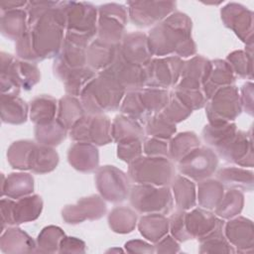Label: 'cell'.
Masks as SVG:
<instances>
[{"instance_id":"cell-1","label":"cell","mask_w":254,"mask_h":254,"mask_svg":"<svg viewBox=\"0 0 254 254\" xmlns=\"http://www.w3.org/2000/svg\"><path fill=\"white\" fill-rule=\"evenodd\" d=\"M28 30L16 42V54L23 61L36 63L61 52L64 42L65 15L64 2H28Z\"/></svg>"},{"instance_id":"cell-2","label":"cell","mask_w":254,"mask_h":254,"mask_svg":"<svg viewBox=\"0 0 254 254\" xmlns=\"http://www.w3.org/2000/svg\"><path fill=\"white\" fill-rule=\"evenodd\" d=\"M191 20L182 12H173L149 33V46L153 56L189 58L195 54L191 38Z\"/></svg>"},{"instance_id":"cell-3","label":"cell","mask_w":254,"mask_h":254,"mask_svg":"<svg viewBox=\"0 0 254 254\" xmlns=\"http://www.w3.org/2000/svg\"><path fill=\"white\" fill-rule=\"evenodd\" d=\"M126 90L110 75L98 73L84 88L80 102L88 114H103L118 109Z\"/></svg>"},{"instance_id":"cell-4","label":"cell","mask_w":254,"mask_h":254,"mask_svg":"<svg viewBox=\"0 0 254 254\" xmlns=\"http://www.w3.org/2000/svg\"><path fill=\"white\" fill-rule=\"evenodd\" d=\"M64 40L87 49L97 34V9L87 2L64 1Z\"/></svg>"},{"instance_id":"cell-5","label":"cell","mask_w":254,"mask_h":254,"mask_svg":"<svg viewBox=\"0 0 254 254\" xmlns=\"http://www.w3.org/2000/svg\"><path fill=\"white\" fill-rule=\"evenodd\" d=\"M41 78L35 63L18 61L4 52L1 53V91L2 94L19 95L20 90H30Z\"/></svg>"},{"instance_id":"cell-6","label":"cell","mask_w":254,"mask_h":254,"mask_svg":"<svg viewBox=\"0 0 254 254\" xmlns=\"http://www.w3.org/2000/svg\"><path fill=\"white\" fill-rule=\"evenodd\" d=\"M128 176L139 185L168 187L176 177V169L169 157L141 156L129 164Z\"/></svg>"},{"instance_id":"cell-7","label":"cell","mask_w":254,"mask_h":254,"mask_svg":"<svg viewBox=\"0 0 254 254\" xmlns=\"http://www.w3.org/2000/svg\"><path fill=\"white\" fill-rule=\"evenodd\" d=\"M132 207L140 213L168 214L174 207V198L168 187L135 185L130 189Z\"/></svg>"},{"instance_id":"cell-8","label":"cell","mask_w":254,"mask_h":254,"mask_svg":"<svg viewBox=\"0 0 254 254\" xmlns=\"http://www.w3.org/2000/svg\"><path fill=\"white\" fill-rule=\"evenodd\" d=\"M111 121L104 114H84L70 129L69 137L75 142L103 146L110 143Z\"/></svg>"},{"instance_id":"cell-9","label":"cell","mask_w":254,"mask_h":254,"mask_svg":"<svg viewBox=\"0 0 254 254\" xmlns=\"http://www.w3.org/2000/svg\"><path fill=\"white\" fill-rule=\"evenodd\" d=\"M242 110L239 92L236 86L219 88L206 104L208 124L220 125L233 121Z\"/></svg>"},{"instance_id":"cell-10","label":"cell","mask_w":254,"mask_h":254,"mask_svg":"<svg viewBox=\"0 0 254 254\" xmlns=\"http://www.w3.org/2000/svg\"><path fill=\"white\" fill-rule=\"evenodd\" d=\"M2 231L5 225H15L37 219L43 209V200L38 194L27 195L19 199L2 197L1 203Z\"/></svg>"},{"instance_id":"cell-11","label":"cell","mask_w":254,"mask_h":254,"mask_svg":"<svg viewBox=\"0 0 254 254\" xmlns=\"http://www.w3.org/2000/svg\"><path fill=\"white\" fill-rule=\"evenodd\" d=\"M98 39L113 45H119L124 37L127 22V9L117 3L100 5L97 9Z\"/></svg>"},{"instance_id":"cell-12","label":"cell","mask_w":254,"mask_h":254,"mask_svg":"<svg viewBox=\"0 0 254 254\" xmlns=\"http://www.w3.org/2000/svg\"><path fill=\"white\" fill-rule=\"evenodd\" d=\"M185 62L176 56L152 59L145 65L146 86L167 89L175 86L182 75Z\"/></svg>"},{"instance_id":"cell-13","label":"cell","mask_w":254,"mask_h":254,"mask_svg":"<svg viewBox=\"0 0 254 254\" xmlns=\"http://www.w3.org/2000/svg\"><path fill=\"white\" fill-rule=\"evenodd\" d=\"M218 165L217 155L206 147H197L178 162L180 173L196 182L210 178Z\"/></svg>"},{"instance_id":"cell-14","label":"cell","mask_w":254,"mask_h":254,"mask_svg":"<svg viewBox=\"0 0 254 254\" xmlns=\"http://www.w3.org/2000/svg\"><path fill=\"white\" fill-rule=\"evenodd\" d=\"M97 190L101 196L111 202H121L129 196L128 177L114 166H103L95 176Z\"/></svg>"},{"instance_id":"cell-15","label":"cell","mask_w":254,"mask_h":254,"mask_svg":"<svg viewBox=\"0 0 254 254\" xmlns=\"http://www.w3.org/2000/svg\"><path fill=\"white\" fill-rule=\"evenodd\" d=\"M216 153L226 162L240 167H253V149L251 136L241 130H236L216 147Z\"/></svg>"},{"instance_id":"cell-16","label":"cell","mask_w":254,"mask_h":254,"mask_svg":"<svg viewBox=\"0 0 254 254\" xmlns=\"http://www.w3.org/2000/svg\"><path fill=\"white\" fill-rule=\"evenodd\" d=\"M127 6L132 23L144 28L158 25L165 20L174 12L176 3L170 1H129Z\"/></svg>"},{"instance_id":"cell-17","label":"cell","mask_w":254,"mask_h":254,"mask_svg":"<svg viewBox=\"0 0 254 254\" xmlns=\"http://www.w3.org/2000/svg\"><path fill=\"white\" fill-rule=\"evenodd\" d=\"M101 73L113 77L127 91L138 90L146 86L145 66L126 61L119 52L113 64Z\"/></svg>"},{"instance_id":"cell-18","label":"cell","mask_w":254,"mask_h":254,"mask_svg":"<svg viewBox=\"0 0 254 254\" xmlns=\"http://www.w3.org/2000/svg\"><path fill=\"white\" fill-rule=\"evenodd\" d=\"M221 20L242 42L252 45L253 14L250 10L241 4L228 3L221 9Z\"/></svg>"},{"instance_id":"cell-19","label":"cell","mask_w":254,"mask_h":254,"mask_svg":"<svg viewBox=\"0 0 254 254\" xmlns=\"http://www.w3.org/2000/svg\"><path fill=\"white\" fill-rule=\"evenodd\" d=\"M105 212L106 204L103 199L97 194H92L87 197H82L75 204L65 206L62 214L66 223L76 224L86 219H99Z\"/></svg>"},{"instance_id":"cell-20","label":"cell","mask_w":254,"mask_h":254,"mask_svg":"<svg viewBox=\"0 0 254 254\" xmlns=\"http://www.w3.org/2000/svg\"><path fill=\"white\" fill-rule=\"evenodd\" d=\"M118 52L126 61L143 66L147 65L153 57L148 36L141 32L124 35L119 44Z\"/></svg>"},{"instance_id":"cell-21","label":"cell","mask_w":254,"mask_h":254,"mask_svg":"<svg viewBox=\"0 0 254 254\" xmlns=\"http://www.w3.org/2000/svg\"><path fill=\"white\" fill-rule=\"evenodd\" d=\"M211 62L201 56H194L185 62L181 78L175 88L201 90L203 83L209 76Z\"/></svg>"},{"instance_id":"cell-22","label":"cell","mask_w":254,"mask_h":254,"mask_svg":"<svg viewBox=\"0 0 254 254\" xmlns=\"http://www.w3.org/2000/svg\"><path fill=\"white\" fill-rule=\"evenodd\" d=\"M86 65V49L64 40L63 48L54 62L55 74L62 80L69 71Z\"/></svg>"},{"instance_id":"cell-23","label":"cell","mask_w":254,"mask_h":254,"mask_svg":"<svg viewBox=\"0 0 254 254\" xmlns=\"http://www.w3.org/2000/svg\"><path fill=\"white\" fill-rule=\"evenodd\" d=\"M224 235L229 243L237 248V252L253 251L252 221L239 216L229 220L223 227Z\"/></svg>"},{"instance_id":"cell-24","label":"cell","mask_w":254,"mask_h":254,"mask_svg":"<svg viewBox=\"0 0 254 254\" xmlns=\"http://www.w3.org/2000/svg\"><path fill=\"white\" fill-rule=\"evenodd\" d=\"M118 47L98 38L93 40L86 49L87 66L98 73L107 69L117 56Z\"/></svg>"},{"instance_id":"cell-25","label":"cell","mask_w":254,"mask_h":254,"mask_svg":"<svg viewBox=\"0 0 254 254\" xmlns=\"http://www.w3.org/2000/svg\"><path fill=\"white\" fill-rule=\"evenodd\" d=\"M67 160L72 168L79 172H93L99 164L98 150L95 145L75 142L68 149Z\"/></svg>"},{"instance_id":"cell-26","label":"cell","mask_w":254,"mask_h":254,"mask_svg":"<svg viewBox=\"0 0 254 254\" xmlns=\"http://www.w3.org/2000/svg\"><path fill=\"white\" fill-rule=\"evenodd\" d=\"M219 220L220 218L202 207L194 208L190 212H186L185 215L186 228L191 239L199 240L206 236L217 226Z\"/></svg>"},{"instance_id":"cell-27","label":"cell","mask_w":254,"mask_h":254,"mask_svg":"<svg viewBox=\"0 0 254 254\" xmlns=\"http://www.w3.org/2000/svg\"><path fill=\"white\" fill-rule=\"evenodd\" d=\"M233 82L234 73L228 63L222 60H215L211 62L209 76L203 83L201 90L206 100H209L219 88L232 85Z\"/></svg>"},{"instance_id":"cell-28","label":"cell","mask_w":254,"mask_h":254,"mask_svg":"<svg viewBox=\"0 0 254 254\" xmlns=\"http://www.w3.org/2000/svg\"><path fill=\"white\" fill-rule=\"evenodd\" d=\"M34 190V179L27 173H12L2 176L1 195L13 199L30 195Z\"/></svg>"},{"instance_id":"cell-29","label":"cell","mask_w":254,"mask_h":254,"mask_svg":"<svg viewBox=\"0 0 254 254\" xmlns=\"http://www.w3.org/2000/svg\"><path fill=\"white\" fill-rule=\"evenodd\" d=\"M0 248L4 253H30L36 252V243L22 229L10 227L2 232Z\"/></svg>"},{"instance_id":"cell-30","label":"cell","mask_w":254,"mask_h":254,"mask_svg":"<svg viewBox=\"0 0 254 254\" xmlns=\"http://www.w3.org/2000/svg\"><path fill=\"white\" fill-rule=\"evenodd\" d=\"M28 28V14L26 10L18 8L2 12L1 32L6 38L17 42L25 35Z\"/></svg>"},{"instance_id":"cell-31","label":"cell","mask_w":254,"mask_h":254,"mask_svg":"<svg viewBox=\"0 0 254 254\" xmlns=\"http://www.w3.org/2000/svg\"><path fill=\"white\" fill-rule=\"evenodd\" d=\"M139 100L143 112L147 118L159 114L170 100V92L167 89L157 87H143L138 90Z\"/></svg>"},{"instance_id":"cell-32","label":"cell","mask_w":254,"mask_h":254,"mask_svg":"<svg viewBox=\"0 0 254 254\" xmlns=\"http://www.w3.org/2000/svg\"><path fill=\"white\" fill-rule=\"evenodd\" d=\"M217 180L225 187L251 191L253 190V173L240 167H227L220 169L216 174Z\"/></svg>"},{"instance_id":"cell-33","label":"cell","mask_w":254,"mask_h":254,"mask_svg":"<svg viewBox=\"0 0 254 254\" xmlns=\"http://www.w3.org/2000/svg\"><path fill=\"white\" fill-rule=\"evenodd\" d=\"M145 130L141 123L124 114L117 115L111 125L112 139L117 143L144 139Z\"/></svg>"},{"instance_id":"cell-34","label":"cell","mask_w":254,"mask_h":254,"mask_svg":"<svg viewBox=\"0 0 254 254\" xmlns=\"http://www.w3.org/2000/svg\"><path fill=\"white\" fill-rule=\"evenodd\" d=\"M28 105L19 95L1 94V119L3 123L19 125L25 123Z\"/></svg>"},{"instance_id":"cell-35","label":"cell","mask_w":254,"mask_h":254,"mask_svg":"<svg viewBox=\"0 0 254 254\" xmlns=\"http://www.w3.org/2000/svg\"><path fill=\"white\" fill-rule=\"evenodd\" d=\"M140 233L149 241L157 243L170 230L169 218L161 213H149L141 217L139 221Z\"/></svg>"},{"instance_id":"cell-36","label":"cell","mask_w":254,"mask_h":254,"mask_svg":"<svg viewBox=\"0 0 254 254\" xmlns=\"http://www.w3.org/2000/svg\"><path fill=\"white\" fill-rule=\"evenodd\" d=\"M172 188L178 209L188 210L195 205V186L190 180L183 175H176L172 182Z\"/></svg>"},{"instance_id":"cell-37","label":"cell","mask_w":254,"mask_h":254,"mask_svg":"<svg viewBox=\"0 0 254 254\" xmlns=\"http://www.w3.org/2000/svg\"><path fill=\"white\" fill-rule=\"evenodd\" d=\"M59 163V155L53 147L36 143L32 152L30 170L36 174L54 171Z\"/></svg>"},{"instance_id":"cell-38","label":"cell","mask_w":254,"mask_h":254,"mask_svg":"<svg viewBox=\"0 0 254 254\" xmlns=\"http://www.w3.org/2000/svg\"><path fill=\"white\" fill-rule=\"evenodd\" d=\"M29 112L35 125L47 124L56 119L57 100L50 95H39L31 101Z\"/></svg>"},{"instance_id":"cell-39","label":"cell","mask_w":254,"mask_h":254,"mask_svg":"<svg viewBox=\"0 0 254 254\" xmlns=\"http://www.w3.org/2000/svg\"><path fill=\"white\" fill-rule=\"evenodd\" d=\"M224 186L218 180H208L198 182L197 201L200 207L207 210L214 209L222 199Z\"/></svg>"},{"instance_id":"cell-40","label":"cell","mask_w":254,"mask_h":254,"mask_svg":"<svg viewBox=\"0 0 254 254\" xmlns=\"http://www.w3.org/2000/svg\"><path fill=\"white\" fill-rule=\"evenodd\" d=\"M84 114L85 110L80 100L75 96L65 95L60 99L57 119L67 130H69Z\"/></svg>"},{"instance_id":"cell-41","label":"cell","mask_w":254,"mask_h":254,"mask_svg":"<svg viewBox=\"0 0 254 254\" xmlns=\"http://www.w3.org/2000/svg\"><path fill=\"white\" fill-rule=\"evenodd\" d=\"M224 221L219 220L217 226L206 236L199 239L200 253H234L233 246L226 239L223 231Z\"/></svg>"},{"instance_id":"cell-42","label":"cell","mask_w":254,"mask_h":254,"mask_svg":"<svg viewBox=\"0 0 254 254\" xmlns=\"http://www.w3.org/2000/svg\"><path fill=\"white\" fill-rule=\"evenodd\" d=\"M67 129L56 118L53 121L35 126V138L38 144L54 147L64 140Z\"/></svg>"},{"instance_id":"cell-43","label":"cell","mask_w":254,"mask_h":254,"mask_svg":"<svg viewBox=\"0 0 254 254\" xmlns=\"http://www.w3.org/2000/svg\"><path fill=\"white\" fill-rule=\"evenodd\" d=\"M96 76V72L87 65L81 68L73 69L66 73L62 81L67 95L80 96L86 85Z\"/></svg>"},{"instance_id":"cell-44","label":"cell","mask_w":254,"mask_h":254,"mask_svg":"<svg viewBox=\"0 0 254 254\" xmlns=\"http://www.w3.org/2000/svg\"><path fill=\"white\" fill-rule=\"evenodd\" d=\"M199 139L193 132L179 133L171 138L169 143V157L172 161L179 162L195 148L199 147Z\"/></svg>"},{"instance_id":"cell-45","label":"cell","mask_w":254,"mask_h":254,"mask_svg":"<svg viewBox=\"0 0 254 254\" xmlns=\"http://www.w3.org/2000/svg\"><path fill=\"white\" fill-rule=\"evenodd\" d=\"M35 142L30 140H20L12 143L7 152V159L13 169L30 170L32 152Z\"/></svg>"},{"instance_id":"cell-46","label":"cell","mask_w":254,"mask_h":254,"mask_svg":"<svg viewBox=\"0 0 254 254\" xmlns=\"http://www.w3.org/2000/svg\"><path fill=\"white\" fill-rule=\"evenodd\" d=\"M244 203V195L241 190L230 189L224 192L219 204L214 208L215 215L223 219L233 218L238 215Z\"/></svg>"},{"instance_id":"cell-47","label":"cell","mask_w":254,"mask_h":254,"mask_svg":"<svg viewBox=\"0 0 254 254\" xmlns=\"http://www.w3.org/2000/svg\"><path fill=\"white\" fill-rule=\"evenodd\" d=\"M136 212L126 206H117L113 208L108 215L110 228L117 233H129L136 226Z\"/></svg>"},{"instance_id":"cell-48","label":"cell","mask_w":254,"mask_h":254,"mask_svg":"<svg viewBox=\"0 0 254 254\" xmlns=\"http://www.w3.org/2000/svg\"><path fill=\"white\" fill-rule=\"evenodd\" d=\"M64 232L58 226L45 227L38 236L36 252L55 253L59 252L60 244L64 237Z\"/></svg>"},{"instance_id":"cell-49","label":"cell","mask_w":254,"mask_h":254,"mask_svg":"<svg viewBox=\"0 0 254 254\" xmlns=\"http://www.w3.org/2000/svg\"><path fill=\"white\" fill-rule=\"evenodd\" d=\"M145 133L149 137L170 140L176 133V124L171 123L161 113H159L146 121Z\"/></svg>"},{"instance_id":"cell-50","label":"cell","mask_w":254,"mask_h":254,"mask_svg":"<svg viewBox=\"0 0 254 254\" xmlns=\"http://www.w3.org/2000/svg\"><path fill=\"white\" fill-rule=\"evenodd\" d=\"M233 73L240 77L252 78V50L247 51H235L228 55L227 61Z\"/></svg>"},{"instance_id":"cell-51","label":"cell","mask_w":254,"mask_h":254,"mask_svg":"<svg viewBox=\"0 0 254 254\" xmlns=\"http://www.w3.org/2000/svg\"><path fill=\"white\" fill-rule=\"evenodd\" d=\"M236 130V124L233 122H228L220 125L207 124L202 130V138L204 142L214 148Z\"/></svg>"},{"instance_id":"cell-52","label":"cell","mask_w":254,"mask_h":254,"mask_svg":"<svg viewBox=\"0 0 254 254\" xmlns=\"http://www.w3.org/2000/svg\"><path fill=\"white\" fill-rule=\"evenodd\" d=\"M191 112L192 111L190 108H188L185 104H183L174 95V93H172L168 104L160 113L171 123L177 124L179 122L186 120L191 114Z\"/></svg>"},{"instance_id":"cell-53","label":"cell","mask_w":254,"mask_h":254,"mask_svg":"<svg viewBox=\"0 0 254 254\" xmlns=\"http://www.w3.org/2000/svg\"><path fill=\"white\" fill-rule=\"evenodd\" d=\"M173 93L183 104H185L191 111L203 107L207 102L206 98L202 93V90L175 88Z\"/></svg>"},{"instance_id":"cell-54","label":"cell","mask_w":254,"mask_h":254,"mask_svg":"<svg viewBox=\"0 0 254 254\" xmlns=\"http://www.w3.org/2000/svg\"><path fill=\"white\" fill-rule=\"evenodd\" d=\"M143 153V141L140 139L118 143L117 156L124 162L130 164Z\"/></svg>"},{"instance_id":"cell-55","label":"cell","mask_w":254,"mask_h":254,"mask_svg":"<svg viewBox=\"0 0 254 254\" xmlns=\"http://www.w3.org/2000/svg\"><path fill=\"white\" fill-rule=\"evenodd\" d=\"M185 215H186V210L178 209L169 218L170 230H171L172 236L180 242H184L189 239H191L186 228Z\"/></svg>"},{"instance_id":"cell-56","label":"cell","mask_w":254,"mask_h":254,"mask_svg":"<svg viewBox=\"0 0 254 254\" xmlns=\"http://www.w3.org/2000/svg\"><path fill=\"white\" fill-rule=\"evenodd\" d=\"M143 151L146 156L169 157L168 140L154 137H146L143 139Z\"/></svg>"},{"instance_id":"cell-57","label":"cell","mask_w":254,"mask_h":254,"mask_svg":"<svg viewBox=\"0 0 254 254\" xmlns=\"http://www.w3.org/2000/svg\"><path fill=\"white\" fill-rule=\"evenodd\" d=\"M60 253H83L85 252V244L80 239L76 237H66L64 236L61 241Z\"/></svg>"},{"instance_id":"cell-58","label":"cell","mask_w":254,"mask_h":254,"mask_svg":"<svg viewBox=\"0 0 254 254\" xmlns=\"http://www.w3.org/2000/svg\"><path fill=\"white\" fill-rule=\"evenodd\" d=\"M180 245L172 235H166L159 240L155 246V252L158 253H176L179 252Z\"/></svg>"},{"instance_id":"cell-59","label":"cell","mask_w":254,"mask_h":254,"mask_svg":"<svg viewBox=\"0 0 254 254\" xmlns=\"http://www.w3.org/2000/svg\"><path fill=\"white\" fill-rule=\"evenodd\" d=\"M253 84L247 82L242 86V96L240 97L241 105L250 115L253 114Z\"/></svg>"},{"instance_id":"cell-60","label":"cell","mask_w":254,"mask_h":254,"mask_svg":"<svg viewBox=\"0 0 254 254\" xmlns=\"http://www.w3.org/2000/svg\"><path fill=\"white\" fill-rule=\"evenodd\" d=\"M125 248L130 253H153L155 247L142 240H131L125 244Z\"/></svg>"},{"instance_id":"cell-61","label":"cell","mask_w":254,"mask_h":254,"mask_svg":"<svg viewBox=\"0 0 254 254\" xmlns=\"http://www.w3.org/2000/svg\"><path fill=\"white\" fill-rule=\"evenodd\" d=\"M26 1H5L1 3V11L5 12L8 10H13V9H18L22 8L24 6H27Z\"/></svg>"}]
</instances>
